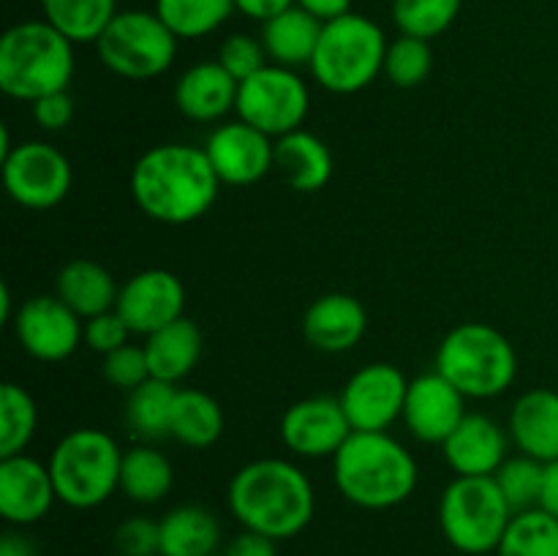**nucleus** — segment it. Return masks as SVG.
Instances as JSON below:
<instances>
[{"mask_svg": "<svg viewBox=\"0 0 558 556\" xmlns=\"http://www.w3.org/2000/svg\"><path fill=\"white\" fill-rule=\"evenodd\" d=\"M218 180L205 147L169 142L142 153L131 169V194L147 218L161 223H191L218 200Z\"/></svg>", "mask_w": 558, "mask_h": 556, "instance_id": "obj_1", "label": "nucleus"}, {"mask_svg": "<svg viewBox=\"0 0 558 556\" xmlns=\"http://www.w3.org/2000/svg\"><path fill=\"white\" fill-rule=\"evenodd\" d=\"M232 516L248 532L270 540H289L314 518L316 496L311 480L283 458H259L240 469L227 491Z\"/></svg>", "mask_w": 558, "mask_h": 556, "instance_id": "obj_2", "label": "nucleus"}, {"mask_svg": "<svg viewBox=\"0 0 558 556\" xmlns=\"http://www.w3.org/2000/svg\"><path fill=\"white\" fill-rule=\"evenodd\" d=\"M332 478L352 505L390 510L417 488V461L387 431H352L332 456Z\"/></svg>", "mask_w": 558, "mask_h": 556, "instance_id": "obj_3", "label": "nucleus"}, {"mask_svg": "<svg viewBox=\"0 0 558 556\" xmlns=\"http://www.w3.org/2000/svg\"><path fill=\"white\" fill-rule=\"evenodd\" d=\"M74 76V44L47 20H27L0 38V90L16 101H38L69 90Z\"/></svg>", "mask_w": 558, "mask_h": 556, "instance_id": "obj_4", "label": "nucleus"}, {"mask_svg": "<svg viewBox=\"0 0 558 556\" xmlns=\"http://www.w3.org/2000/svg\"><path fill=\"white\" fill-rule=\"evenodd\" d=\"M436 371L466 398H496L515 379L518 358L501 330L485 322H463L439 343Z\"/></svg>", "mask_w": 558, "mask_h": 556, "instance_id": "obj_5", "label": "nucleus"}, {"mask_svg": "<svg viewBox=\"0 0 558 556\" xmlns=\"http://www.w3.org/2000/svg\"><path fill=\"white\" fill-rule=\"evenodd\" d=\"M385 31L368 16L349 11L338 20L325 22L311 60V74L325 90L349 96L368 87L379 71H385Z\"/></svg>", "mask_w": 558, "mask_h": 556, "instance_id": "obj_6", "label": "nucleus"}, {"mask_svg": "<svg viewBox=\"0 0 558 556\" xmlns=\"http://www.w3.org/2000/svg\"><path fill=\"white\" fill-rule=\"evenodd\" d=\"M120 461L123 450L112 436L98 428H76L54 445L47 467L63 505L93 510L120 491Z\"/></svg>", "mask_w": 558, "mask_h": 556, "instance_id": "obj_7", "label": "nucleus"}, {"mask_svg": "<svg viewBox=\"0 0 558 556\" xmlns=\"http://www.w3.org/2000/svg\"><path fill=\"white\" fill-rule=\"evenodd\" d=\"M496 478H456L439 501V523L447 543L469 556L499 551L501 537L512 521Z\"/></svg>", "mask_w": 558, "mask_h": 556, "instance_id": "obj_8", "label": "nucleus"}, {"mask_svg": "<svg viewBox=\"0 0 558 556\" xmlns=\"http://www.w3.org/2000/svg\"><path fill=\"white\" fill-rule=\"evenodd\" d=\"M98 58L123 80H153L172 65L178 36L163 25L156 11H118L96 41Z\"/></svg>", "mask_w": 558, "mask_h": 556, "instance_id": "obj_9", "label": "nucleus"}, {"mask_svg": "<svg viewBox=\"0 0 558 556\" xmlns=\"http://www.w3.org/2000/svg\"><path fill=\"white\" fill-rule=\"evenodd\" d=\"M308 104L311 96L305 82L292 69L272 63L240 82L234 109L240 120L259 129L262 134L283 136L305 123Z\"/></svg>", "mask_w": 558, "mask_h": 556, "instance_id": "obj_10", "label": "nucleus"}, {"mask_svg": "<svg viewBox=\"0 0 558 556\" xmlns=\"http://www.w3.org/2000/svg\"><path fill=\"white\" fill-rule=\"evenodd\" d=\"M3 185L31 210H49L71 191V161L49 142H22L3 158Z\"/></svg>", "mask_w": 558, "mask_h": 556, "instance_id": "obj_11", "label": "nucleus"}, {"mask_svg": "<svg viewBox=\"0 0 558 556\" xmlns=\"http://www.w3.org/2000/svg\"><path fill=\"white\" fill-rule=\"evenodd\" d=\"M409 382L396 365L371 363L343 385L341 401L352 431H387L403 418Z\"/></svg>", "mask_w": 558, "mask_h": 556, "instance_id": "obj_12", "label": "nucleus"}, {"mask_svg": "<svg viewBox=\"0 0 558 556\" xmlns=\"http://www.w3.org/2000/svg\"><path fill=\"white\" fill-rule=\"evenodd\" d=\"M14 333L22 349L44 363H60L71 358L85 338L82 319L58 294H38L25 300L14 316Z\"/></svg>", "mask_w": 558, "mask_h": 556, "instance_id": "obj_13", "label": "nucleus"}, {"mask_svg": "<svg viewBox=\"0 0 558 556\" xmlns=\"http://www.w3.org/2000/svg\"><path fill=\"white\" fill-rule=\"evenodd\" d=\"M183 281L174 273L163 270V267H150V270L136 273L131 281L120 287L118 305H114V311L123 316L131 333H140L145 338L178 322L183 316Z\"/></svg>", "mask_w": 558, "mask_h": 556, "instance_id": "obj_14", "label": "nucleus"}, {"mask_svg": "<svg viewBox=\"0 0 558 556\" xmlns=\"http://www.w3.org/2000/svg\"><path fill=\"white\" fill-rule=\"evenodd\" d=\"M218 180L229 185H251L276 167V142L245 120L218 125L205 145Z\"/></svg>", "mask_w": 558, "mask_h": 556, "instance_id": "obj_15", "label": "nucleus"}, {"mask_svg": "<svg viewBox=\"0 0 558 556\" xmlns=\"http://www.w3.org/2000/svg\"><path fill=\"white\" fill-rule=\"evenodd\" d=\"M463 418H466V396L452 387L439 371L409 382L403 423L414 439L425 445H445Z\"/></svg>", "mask_w": 558, "mask_h": 556, "instance_id": "obj_16", "label": "nucleus"}, {"mask_svg": "<svg viewBox=\"0 0 558 556\" xmlns=\"http://www.w3.org/2000/svg\"><path fill=\"white\" fill-rule=\"evenodd\" d=\"M349 436L352 425L338 398H303L283 412V445L303 458L336 456Z\"/></svg>", "mask_w": 558, "mask_h": 556, "instance_id": "obj_17", "label": "nucleus"}, {"mask_svg": "<svg viewBox=\"0 0 558 556\" xmlns=\"http://www.w3.org/2000/svg\"><path fill=\"white\" fill-rule=\"evenodd\" d=\"M58 501L52 474L36 458H0V516L14 527H31L41 521Z\"/></svg>", "mask_w": 558, "mask_h": 556, "instance_id": "obj_18", "label": "nucleus"}, {"mask_svg": "<svg viewBox=\"0 0 558 556\" xmlns=\"http://www.w3.org/2000/svg\"><path fill=\"white\" fill-rule=\"evenodd\" d=\"M441 447L458 478H494L507 461L505 431L485 414H466Z\"/></svg>", "mask_w": 558, "mask_h": 556, "instance_id": "obj_19", "label": "nucleus"}, {"mask_svg": "<svg viewBox=\"0 0 558 556\" xmlns=\"http://www.w3.org/2000/svg\"><path fill=\"white\" fill-rule=\"evenodd\" d=\"M365 325H368V316H365L363 303L343 292L322 294L303 316V333L311 347L330 354L357 347L360 338L365 336Z\"/></svg>", "mask_w": 558, "mask_h": 556, "instance_id": "obj_20", "label": "nucleus"}, {"mask_svg": "<svg viewBox=\"0 0 558 556\" xmlns=\"http://www.w3.org/2000/svg\"><path fill=\"white\" fill-rule=\"evenodd\" d=\"M510 434L523 456L558 461V392L548 387L523 392L510 412Z\"/></svg>", "mask_w": 558, "mask_h": 556, "instance_id": "obj_21", "label": "nucleus"}, {"mask_svg": "<svg viewBox=\"0 0 558 556\" xmlns=\"http://www.w3.org/2000/svg\"><path fill=\"white\" fill-rule=\"evenodd\" d=\"M240 82L223 71L218 60L213 63H196L183 71L174 85V104L180 112L196 123H210L223 118L238 104Z\"/></svg>", "mask_w": 558, "mask_h": 556, "instance_id": "obj_22", "label": "nucleus"}, {"mask_svg": "<svg viewBox=\"0 0 558 556\" xmlns=\"http://www.w3.org/2000/svg\"><path fill=\"white\" fill-rule=\"evenodd\" d=\"M276 169L294 191L314 194L332 178V153L316 134L298 129L278 136Z\"/></svg>", "mask_w": 558, "mask_h": 556, "instance_id": "obj_23", "label": "nucleus"}, {"mask_svg": "<svg viewBox=\"0 0 558 556\" xmlns=\"http://www.w3.org/2000/svg\"><path fill=\"white\" fill-rule=\"evenodd\" d=\"M322 27L325 22L316 20L300 5H292L283 14L272 16L262 27V47H265L267 58L283 69H298V65H311L319 44Z\"/></svg>", "mask_w": 558, "mask_h": 556, "instance_id": "obj_24", "label": "nucleus"}, {"mask_svg": "<svg viewBox=\"0 0 558 556\" xmlns=\"http://www.w3.org/2000/svg\"><path fill=\"white\" fill-rule=\"evenodd\" d=\"M54 294L74 311L80 319H93L98 314H107L118 305L120 289L114 287L112 273L104 265L90 259H74L58 273Z\"/></svg>", "mask_w": 558, "mask_h": 556, "instance_id": "obj_25", "label": "nucleus"}, {"mask_svg": "<svg viewBox=\"0 0 558 556\" xmlns=\"http://www.w3.org/2000/svg\"><path fill=\"white\" fill-rule=\"evenodd\" d=\"M142 347H145L153 379L178 385V382L183 379V376H189L191 371H194V365L199 363L202 333L194 322L180 316L172 325L150 333Z\"/></svg>", "mask_w": 558, "mask_h": 556, "instance_id": "obj_26", "label": "nucleus"}, {"mask_svg": "<svg viewBox=\"0 0 558 556\" xmlns=\"http://www.w3.org/2000/svg\"><path fill=\"white\" fill-rule=\"evenodd\" d=\"M163 556H216L221 527L205 507L183 505L158 521Z\"/></svg>", "mask_w": 558, "mask_h": 556, "instance_id": "obj_27", "label": "nucleus"}, {"mask_svg": "<svg viewBox=\"0 0 558 556\" xmlns=\"http://www.w3.org/2000/svg\"><path fill=\"white\" fill-rule=\"evenodd\" d=\"M174 469L163 452L156 447L140 445L123 452L120 461V491L131 501L140 505H156L172 491Z\"/></svg>", "mask_w": 558, "mask_h": 556, "instance_id": "obj_28", "label": "nucleus"}, {"mask_svg": "<svg viewBox=\"0 0 558 556\" xmlns=\"http://www.w3.org/2000/svg\"><path fill=\"white\" fill-rule=\"evenodd\" d=\"M44 20L71 44H96L118 16L114 0H41Z\"/></svg>", "mask_w": 558, "mask_h": 556, "instance_id": "obj_29", "label": "nucleus"}, {"mask_svg": "<svg viewBox=\"0 0 558 556\" xmlns=\"http://www.w3.org/2000/svg\"><path fill=\"white\" fill-rule=\"evenodd\" d=\"M223 434L221 403L202 390H178L172 409V436L185 447H210Z\"/></svg>", "mask_w": 558, "mask_h": 556, "instance_id": "obj_30", "label": "nucleus"}, {"mask_svg": "<svg viewBox=\"0 0 558 556\" xmlns=\"http://www.w3.org/2000/svg\"><path fill=\"white\" fill-rule=\"evenodd\" d=\"M178 387L172 382L147 379L129 392L125 401V423L142 439H163L172 436V409Z\"/></svg>", "mask_w": 558, "mask_h": 556, "instance_id": "obj_31", "label": "nucleus"}, {"mask_svg": "<svg viewBox=\"0 0 558 556\" xmlns=\"http://www.w3.org/2000/svg\"><path fill=\"white\" fill-rule=\"evenodd\" d=\"M234 0H156V14L178 38H202L232 16Z\"/></svg>", "mask_w": 558, "mask_h": 556, "instance_id": "obj_32", "label": "nucleus"}, {"mask_svg": "<svg viewBox=\"0 0 558 556\" xmlns=\"http://www.w3.org/2000/svg\"><path fill=\"white\" fill-rule=\"evenodd\" d=\"M499 556H558V518L550 512L523 510L515 512L501 537Z\"/></svg>", "mask_w": 558, "mask_h": 556, "instance_id": "obj_33", "label": "nucleus"}, {"mask_svg": "<svg viewBox=\"0 0 558 556\" xmlns=\"http://www.w3.org/2000/svg\"><path fill=\"white\" fill-rule=\"evenodd\" d=\"M38 425L36 401L25 387L5 382L0 387V458L20 456L31 445Z\"/></svg>", "mask_w": 558, "mask_h": 556, "instance_id": "obj_34", "label": "nucleus"}, {"mask_svg": "<svg viewBox=\"0 0 558 556\" xmlns=\"http://www.w3.org/2000/svg\"><path fill=\"white\" fill-rule=\"evenodd\" d=\"M461 5L463 0H392V20L403 36L430 41L458 20Z\"/></svg>", "mask_w": 558, "mask_h": 556, "instance_id": "obj_35", "label": "nucleus"}, {"mask_svg": "<svg viewBox=\"0 0 558 556\" xmlns=\"http://www.w3.org/2000/svg\"><path fill=\"white\" fill-rule=\"evenodd\" d=\"M496 483H499L501 494H505L507 505L512 507V512L534 510L539 507V494H543V478H545V463L537 461L532 456H515L507 458L499 467V472L494 474Z\"/></svg>", "mask_w": 558, "mask_h": 556, "instance_id": "obj_36", "label": "nucleus"}, {"mask_svg": "<svg viewBox=\"0 0 558 556\" xmlns=\"http://www.w3.org/2000/svg\"><path fill=\"white\" fill-rule=\"evenodd\" d=\"M434 69V52L425 38L398 36L396 41L387 44L385 55V74L390 76L392 85L398 87H417L428 80Z\"/></svg>", "mask_w": 558, "mask_h": 556, "instance_id": "obj_37", "label": "nucleus"}, {"mask_svg": "<svg viewBox=\"0 0 558 556\" xmlns=\"http://www.w3.org/2000/svg\"><path fill=\"white\" fill-rule=\"evenodd\" d=\"M265 58L267 52L265 47H262V41H256L254 36H245V33H232V36L221 44V49H218V63H221L223 71L238 82H245L248 76H254L256 71L265 69Z\"/></svg>", "mask_w": 558, "mask_h": 556, "instance_id": "obj_38", "label": "nucleus"}, {"mask_svg": "<svg viewBox=\"0 0 558 556\" xmlns=\"http://www.w3.org/2000/svg\"><path fill=\"white\" fill-rule=\"evenodd\" d=\"M104 379L112 382L120 390H134L142 382L150 379V365H147L145 347H134V343H125V347L114 349V352L104 354L101 365Z\"/></svg>", "mask_w": 558, "mask_h": 556, "instance_id": "obj_39", "label": "nucleus"}, {"mask_svg": "<svg viewBox=\"0 0 558 556\" xmlns=\"http://www.w3.org/2000/svg\"><path fill=\"white\" fill-rule=\"evenodd\" d=\"M114 548L123 556H156L161 554V529L158 521L145 516L125 518L114 532Z\"/></svg>", "mask_w": 558, "mask_h": 556, "instance_id": "obj_40", "label": "nucleus"}, {"mask_svg": "<svg viewBox=\"0 0 558 556\" xmlns=\"http://www.w3.org/2000/svg\"><path fill=\"white\" fill-rule=\"evenodd\" d=\"M129 336L131 327L125 325V319L114 309L85 322V341L87 347L98 354H109L114 352V349L125 347V343H129Z\"/></svg>", "mask_w": 558, "mask_h": 556, "instance_id": "obj_41", "label": "nucleus"}, {"mask_svg": "<svg viewBox=\"0 0 558 556\" xmlns=\"http://www.w3.org/2000/svg\"><path fill=\"white\" fill-rule=\"evenodd\" d=\"M33 120L36 125H41L44 131H60L71 123L74 118V101H71L69 90L49 93V96L38 98V101L31 104Z\"/></svg>", "mask_w": 558, "mask_h": 556, "instance_id": "obj_42", "label": "nucleus"}, {"mask_svg": "<svg viewBox=\"0 0 558 556\" xmlns=\"http://www.w3.org/2000/svg\"><path fill=\"white\" fill-rule=\"evenodd\" d=\"M223 556H278L276 540L265 537V534L248 532V529H245L243 534H238V537L229 543L227 554Z\"/></svg>", "mask_w": 558, "mask_h": 556, "instance_id": "obj_43", "label": "nucleus"}, {"mask_svg": "<svg viewBox=\"0 0 558 556\" xmlns=\"http://www.w3.org/2000/svg\"><path fill=\"white\" fill-rule=\"evenodd\" d=\"M292 5H298V0H234V9L240 11V14H245L248 20H256V22H270L272 16L283 14L287 9H292Z\"/></svg>", "mask_w": 558, "mask_h": 556, "instance_id": "obj_44", "label": "nucleus"}, {"mask_svg": "<svg viewBox=\"0 0 558 556\" xmlns=\"http://www.w3.org/2000/svg\"><path fill=\"white\" fill-rule=\"evenodd\" d=\"M298 5L322 22H332L352 11V0H298Z\"/></svg>", "mask_w": 558, "mask_h": 556, "instance_id": "obj_45", "label": "nucleus"}, {"mask_svg": "<svg viewBox=\"0 0 558 556\" xmlns=\"http://www.w3.org/2000/svg\"><path fill=\"white\" fill-rule=\"evenodd\" d=\"M539 510L558 518V461L545 463L543 494H539Z\"/></svg>", "mask_w": 558, "mask_h": 556, "instance_id": "obj_46", "label": "nucleus"}, {"mask_svg": "<svg viewBox=\"0 0 558 556\" xmlns=\"http://www.w3.org/2000/svg\"><path fill=\"white\" fill-rule=\"evenodd\" d=\"M0 556H36V551H33L31 540H25L22 534H3V540H0Z\"/></svg>", "mask_w": 558, "mask_h": 556, "instance_id": "obj_47", "label": "nucleus"}, {"mask_svg": "<svg viewBox=\"0 0 558 556\" xmlns=\"http://www.w3.org/2000/svg\"><path fill=\"white\" fill-rule=\"evenodd\" d=\"M0 319H3V322L14 319V314H11V289H9V283H3V287H0Z\"/></svg>", "mask_w": 558, "mask_h": 556, "instance_id": "obj_48", "label": "nucleus"}, {"mask_svg": "<svg viewBox=\"0 0 558 556\" xmlns=\"http://www.w3.org/2000/svg\"><path fill=\"white\" fill-rule=\"evenodd\" d=\"M156 556H163V554H156Z\"/></svg>", "mask_w": 558, "mask_h": 556, "instance_id": "obj_49", "label": "nucleus"}]
</instances>
